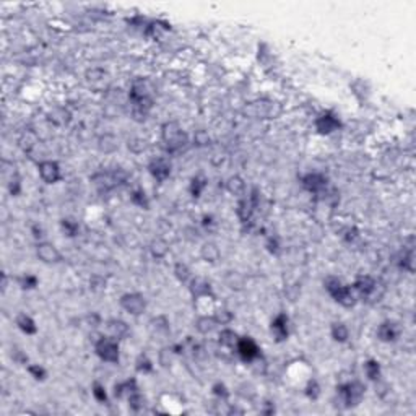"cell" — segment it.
<instances>
[{"label":"cell","instance_id":"6da1fadb","mask_svg":"<svg viewBox=\"0 0 416 416\" xmlns=\"http://www.w3.org/2000/svg\"><path fill=\"white\" fill-rule=\"evenodd\" d=\"M129 100L132 103V116L135 117V120H145L150 109L153 108V98L143 80L134 82L129 93Z\"/></svg>","mask_w":416,"mask_h":416},{"label":"cell","instance_id":"7a4b0ae2","mask_svg":"<svg viewBox=\"0 0 416 416\" xmlns=\"http://www.w3.org/2000/svg\"><path fill=\"white\" fill-rule=\"evenodd\" d=\"M161 140L169 153H179L185 148V145L189 143L187 134H185L184 129L179 126V122H176V120H169V122L163 124Z\"/></svg>","mask_w":416,"mask_h":416},{"label":"cell","instance_id":"3957f363","mask_svg":"<svg viewBox=\"0 0 416 416\" xmlns=\"http://www.w3.org/2000/svg\"><path fill=\"white\" fill-rule=\"evenodd\" d=\"M351 288H353V291H355L356 298L362 299V301H380V298H382L384 291H385L382 283L371 275L356 277Z\"/></svg>","mask_w":416,"mask_h":416},{"label":"cell","instance_id":"277c9868","mask_svg":"<svg viewBox=\"0 0 416 416\" xmlns=\"http://www.w3.org/2000/svg\"><path fill=\"white\" fill-rule=\"evenodd\" d=\"M325 289L329 291V295L333 298L335 303L341 304L343 307H353L358 303V298L355 295L351 286L343 285L341 280L337 277H327L324 281Z\"/></svg>","mask_w":416,"mask_h":416},{"label":"cell","instance_id":"5b68a950","mask_svg":"<svg viewBox=\"0 0 416 416\" xmlns=\"http://www.w3.org/2000/svg\"><path fill=\"white\" fill-rule=\"evenodd\" d=\"M366 394V385L361 384L359 380H351V382H345L337 387L338 403L343 408H355L358 406Z\"/></svg>","mask_w":416,"mask_h":416},{"label":"cell","instance_id":"8992f818","mask_svg":"<svg viewBox=\"0 0 416 416\" xmlns=\"http://www.w3.org/2000/svg\"><path fill=\"white\" fill-rule=\"evenodd\" d=\"M94 351L96 355L100 356V359L111 362V364H116L120 359V350H119V340L111 338L108 335H103V337L94 343Z\"/></svg>","mask_w":416,"mask_h":416},{"label":"cell","instance_id":"52a82bcc","mask_svg":"<svg viewBox=\"0 0 416 416\" xmlns=\"http://www.w3.org/2000/svg\"><path fill=\"white\" fill-rule=\"evenodd\" d=\"M262 350L259 348V345L255 343L254 338L251 337H242V338H239L237 345H236V353H237V356L241 358L244 362H254L255 359H259L260 358V353Z\"/></svg>","mask_w":416,"mask_h":416},{"label":"cell","instance_id":"ba28073f","mask_svg":"<svg viewBox=\"0 0 416 416\" xmlns=\"http://www.w3.org/2000/svg\"><path fill=\"white\" fill-rule=\"evenodd\" d=\"M120 307L130 315H140L146 309V299L140 293H126L120 296Z\"/></svg>","mask_w":416,"mask_h":416},{"label":"cell","instance_id":"9c48e42d","mask_svg":"<svg viewBox=\"0 0 416 416\" xmlns=\"http://www.w3.org/2000/svg\"><path fill=\"white\" fill-rule=\"evenodd\" d=\"M301 184H303V189L307 190L309 193L319 195V193L327 190L329 179H327V176L322 173H307L306 176L301 178Z\"/></svg>","mask_w":416,"mask_h":416},{"label":"cell","instance_id":"30bf717a","mask_svg":"<svg viewBox=\"0 0 416 416\" xmlns=\"http://www.w3.org/2000/svg\"><path fill=\"white\" fill-rule=\"evenodd\" d=\"M127 174L124 171H111V173H98L93 176L94 184L98 185L101 190H111L114 187H117L119 184L126 181Z\"/></svg>","mask_w":416,"mask_h":416},{"label":"cell","instance_id":"8fae6325","mask_svg":"<svg viewBox=\"0 0 416 416\" xmlns=\"http://www.w3.org/2000/svg\"><path fill=\"white\" fill-rule=\"evenodd\" d=\"M340 127H341V122L337 114H333L332 111H327L315 119V130L321 135H330Z\"/></svg>","mask_w":416,"mask_h":416},{"label":"cell","instance_id":"7c38bea8","mask_svg":"<svg viewBox=\"0 0 416 416\" xmlns=\"http://www.w3.org/2000/svg\"><path fill=\"white\" fill-rule=\"evenodd\" d=\"M246 112L254 117H275L280 114V106L272 101H257L251 103L246 108Z\"/></svg>","mask_w":416,"mask_h":416},{"label":"cell","instance_id":"4fadbf2b","mask_svg":"<svg viewBox=\"0 0 416 416\" xmlns=\"http://www.w3.org/2000/svg\"><path fill=\"white\" fill-rule=\"evenodd\" d=\"M270 330H272V335H273V338H275L277 343L286 341L288 337H289V317L285 312H280L272 321Z\"/></svg>","mask_w":416,"mask_h":416},{"label":"cell","instance_id":"5bb4252c","mask_svg":"<svg viewBox=\"0 0 416 416\" xmlns=\"http://www.w3.org/2000/svg\"><path fill=\"white\" fill-rule=\"evenodd\" d=\"M38 171L41 179L46 184H56L62 179V173H60V166L57 161H52V159H46V161H41L38 164Z\"/></svg>","mask_w":416,"mask_h":416},{"label":"cell","instance_id":"9a60e30c","mask_svg":"<svg viewBox=\"0 0 416 416\" xmlns=\"http://www.w3.org/2000/svg\"><path fill=\"white\" fill-rule=\"evenodd\" d=\"M36 255L44 263H59L62 260V254L59 252V249L47 241H39L36 244Z\"/></svg>","mask_w":416,"mask_h":416},{"label":"cell","instance_id":"2e32d148","mask_svg":"<svg viewBox=\"0 0 416 416\" xmlns=\"http://www.w3.org/2000/svg\"><path fill=\"white\" fill-rule=\"evenodd\" d=\"M377 338L384 343H394L400 338L402 335V329L400 325L394 321H385L377 327Z\"/></svg>","mask_w":416,"mask_h":416},{"label":"cell","instance_id":"e0dca14e","mask_svg":"<svg viewBox=\"0 0 416 416\" xmlns=\"http://www.w3.org/2000/svg\"><path fill=\"white\" fill-rule=\"evenodd\" d=\"M148 171L158 182H164L171 176V163L166 158H155L150 161Z\"/></svg>","mask_w":416,"mask_h":416},{"label":"cell","instance_id":"ac0fdd59","mask_svg":"<svg viewBox=\"0 0 416 416\" xmlns=\"http://www.w3.org/2000/svg\"><path fill=\"white\" fill-rule=\"evenodd\" d=\"M189 289L193 296V299H200V298H215L213 289H211L210 281H207L202 277H195L189 281Z\"/></svg>","mask_w":416,"mask_h":416},{"label":"cell","instance_id":"d6986e66","mask_svg":"<svg viewBox=\"0 0 416 416\" xmlns=\"http://www.w3.org/2000/svg\"><path fill=\"white\" fill-rule=\"evenodd\" d=\"M106 327V335L111 338H116V340H122L124 337H127L129 335V325L120 321V319H111L104 324Z\"/></svg>","mask_w":416,"mask_h":416},{"label":"cell","instance_id":"ffe728a7","mask_svg":"<svg viewBox=\"0 0 416 416\" xmlns=\"http://www.w3.org/2000/svg\"><path fill=\"white\" fill-rule=\"evenodd\" d=\"M257 208L251 202V199H241L237 202V208H236V213L241 219V223H251L252 221V215H254V210Z\"/></svg>","mask_w":416,"mask_h":416},{"label":"cell","instance_id":"44dd1931","mask_svg":"<svg viewBox=\"0 0 416 416\" xmlns=\"http://www.w3.org/2000/svg\"><path fill=\"white\" fill-rule=\"evenodd\" d=\"M15 322H16V327L26 335L38 333V325H36V322H34V319L28 314H18Z\"/></svg>","mask_w":416,"mask_h":416},{"label":"cell","instance_id":"7402d4cb","mask_svg":"<svg viewBox=\"0 0 416 416\" xmlns=\"http://www.w3.org/2000/svg\"><path fill=\"white\" fill-rule=\"evenodd\" d=\"M169 30H171L169 23L158 20V21H152V23L146 25L145 34H146L148 38H152V39H159L166 31H169Z\"/></svg>","mask_w":416,"mask_h":416},{"label":"cell","instance_id":"603a6c76","mask_svg":"<svg viewBox=\"0 0 416 416\" xmlns=\"http://www.w3.org/2000/svg\"><path fill=\"white\" fill-rule=\"evenodd\" d=\"M200 257L208 263H216L221 257V252L215 242H205L200 247Z\"/></svg>","mask_w":416,"mask_h":416},{"label":"cell","instance_id":"cb8c5ba5","mask_svg":"<svg viewBox=\"0 0 416 416\" xmlns=\"http://www.w3.org/2000/svg\"><path fill=\"white\" fill-rule=\"evenodd\" d=\"M218 341L221 347H225V348H229V350H236V345L239 341V337H237V333L231 329H223L219 332L218 335Z\"/></svg>","mask_w":416,"mask_h":416},{"label":"cell","instance_id":"d4e9b609","mask_svg":"<svg viewBox=\"0 0 416 416\" xmlns=\"http://www.w3.org/2000/svg\"><path fill=\"white\" fill-rule=\"evenodd\" d=\"M135 390H138L135 379H127V380H124V382H119V384L114 385V395H116L117 398H122L124 395L129 397L130 394H134Z\"/></svg>","mask_w":416,"mask_h":416},{"label":"cell","instance_id":"484cf974","mask_svg":"<svg viewBox=\"0 0 416 416\" xmlns=\"http://www.w3.org/2000/svg\"><path fill=\"white\" fill-rule=\"evenodd\" d=\"M226 189L231 195L236 197H242L246 192V182L242 181L241 176H231L226 182Z\"/></svg>","mask_w":416,"mask_h":416},{"label":"cell","instance_id":"4316f807","mask_svg":"<svg viewBox=\"0 0 416 416\" xmlns=\"http://www.w3.org/2000/svg\"><path fill=\"white\" fill-rule=\"evenodd\" d=\"M330 335H332V338L335 341L345 343V341H348V338H350V330L343 322H333L332 327H330Z\"/></svg>","mask_w":416,"mask_h":416},{"label":"cell","instance_id":"83f0119b","mask_svg":"<svg viewBox=\"0 0 416 416\" xmlns=\"http://www.w3.org/2000/svg\"><path fill=\"white\" fill-rule=\"evenodd\" d=\"M215 327H216V322H215L213 315H200L195 321V329L203 335L210 333Z\"/></svg>","mask_w":416,"mask_h":416},{"label":"cell","instance_id":"f1b7e54d","mask_svg":"<svg viewBox=\"0 0 416 416\" xmlns=\"http://www.w3.org/2000/svg\"><path fill=\"white\" fill-rule=\"evenodd\" d=\"M364 373L369 380H379L380 374H382V369H380V362L377 359H368L364 362Z\"/></svg>","mask_w":416,"mask_h":416},{"label":"cell","instance_id":"f546056e","mask_svg":"<svg viewBox=\"0 0 416 416\" xmlns=\"http://www.w3.org/2000/svg\"><path fill=\"white\" fill-rule=\"evenodd\" d=\"M49 120L56 126H65L70 122V112L65 108H56L49 112Z\"/></svg>","mask_w":416,"mask_h":416},{"label":"cell","instance_id":"4dcf8cb0","mask_svg":"<svg viewBox=\"0 0 416 416\" xmlns=\"http://www.w3.org/2000/svg\"><path fill=\"white\" fill-rule=\"evenodd\" d=\"M130 202L134 203V205L143 208V210H150V200H148V195L145 193L143 189H135L132 190L130 193Z\"/></svg>","mask_w":416,"mask_h":416},{"label":"cell","instance_id":"1f68e13d","mask_svg":"<svg viewBox=\"0 0 416 416\" xmlns=\"http://www.w3.org/2000/svg\"><path fill=\"white\" fill-rule=\"evenodd\" d=\"M208 185V179L203 178V176H195L190 182V193L193 199H199L202 195V192L207 189Z\"/></svg>","mask_w":416,"mask_h":416},{"label":"cell","instance_id":"d6a6232c","mask_svg":"<svg viewBox=\"0 0 416 416\" xmlns=\"http://www.w3.org/2000/svg\"><path fill=\"white\" fill-rule=\"evenodd\" d=\"M174 277L181 283H189L192 280V272L184 262H178L174 265Z\"/></svg>","mask_w":416,"mask_h":416},{"label":"cell","instance_id":"836d02e7","mask_svg":"<svg viewBox=\"0 0 416 416\" xmlns=\"http://www.w3.org/2000/svg\"><path fill=\"white\" fill-rule=\"evenodd\" d=\"M225 281H226L228 288L236 289V291L242 289L244 288V283H246L244 277L241 275V273H237V272H229L228 275H226V278H225Z\"/></svg>","mask_w":416,"mask_h":416},{"label":"cell","instance_id":"e575fe53","mask_svg":"<svg viewBox=\"0 0 416 416\" xmlns=\"http://www.w3.org/2000/svg\"><path fill=\"white\" fill-rule=\"evenodd\" d=\"M150 251H152L153 257L163 259L166 257V254L169 252V246H167V242L163 241V239H156V241H153L152 246H150Z\"/></svg>","mask_w":416,"mask_h":416},{"label":"cell","instance_id":"d590c367","mask_svg":"<svg viewBox=\"0 0 416 416\" xmlns=\"http://www.w3.org/2000/svg\"><path fill=\"white\" fill-rule=\"evenodd\" d=\"M60 228H62V233H64L67 237H75L78 236L80 233V226L77 221L70 219V218H64L60 221Z\"/></svg>","mask_w":416,"mask_h":416},{"label":"cell","instance_id":"8d00e7d4","mask_svg":"<svg viewBox=\"0 0 416 416\" xmlns=\"http://www.w3.org/2000/svg\"><path fill=\"white\" fill-rule=\"evenodd\" d=\"M100 150L104 153H112L117 150V140L114 135H104L100 138V143H98Z\"/></svg>","mask_w":416,"mask_h":416},{"label":"cell","instance_id":"74e56055","mask_svg":"<svg viewBox=\"0 0 416 416\" xmlns=\"http://www.w3.org/2000/svg\"><path fill=\"white\" fill-rule=\"evenodd\" d=\"M135 369L138 371V373L141 374H148V373H152L153 371V361L150 359L145 353H141V355L137 358L135 361Z\"/></svg>","mask_w":416,"mask_h":416},{"label":"cell","instance_id":"f35d334b","mask_svg":"<svg viewBox=\"0 0 416 416\" xmlns=\"http://www.w3.org/2000/svg\"><path fill=\"white\" fill-rule=\"evenodd\" d=\"M213 319H215L216 325H228V324H231V322H233L234 315H233L231 311H228V309L221 307V309H216V311H215Z\"/></svg>","mask_w":416,"mask_h":416},{"label":"cell","instance_id":"ab89813d","mask_svg":"<svg viewBox=\"0 0 416 416\" xmlns=\"http://www.w3.org/2000/svg\"><path fill=\"white\" fill-rule=\"evenodd\" d=\"M38 277L31 275V273H25V275L18 277V285L21 286V289H34L38 286Z\"/></svg>","mask_w":416,"mask_h":416},{"label":"cell","instance_id":"60d3db41","mask_svg":"<svg viewBox=\"0 0 416 416\" xmlns=\"http://www.w3.org/2000/svg\"><path fill=\"white\" fill-rule=\"evenodd\" d=\"M18 143L23 148V152H30V150L38 143V138H36V135L33 134V132H25V134L21 135V138L18 140Z\"/></svg>","mask_w":416,"mask_h":416},{"label":"cell","instance_id":"b9f144b4","mask_svg":"<svg viewBox=\"0 0 416 416\" xmlns=\"http://www.w3.org/2000/svg\"><path fill=\"white\" fill-rule=\"evenodd\" d=\"M129 406L134 411H140V410H143V406H145V398L143 395H141L138 390H135L134 394H130L129 395Z\"/></svg>","mask_w":416,"mask_h":416},{"label":"cell","instance_id":"7bdbcfd3","mask_svg":"<svg viewBox=\"0 0 416 416\" xmlns=\"http://www.w3.org/2000/svg\"><path fill=\"white\" fill-rule=\"evenodd\" d=\"M304 394H306L307 398H311V400H317V398L321 397V385H319V382L315 379L309 380L306 388H304Z\"/></svg>","mask_w":416,"mask_h":416},{"label":"cell","instance_id":"ee69618b","mask_svg":"<svg viewBox=\"0 0 416 416\" xmlns=\"http://www.w3.org/2000/svg\"><path fill=\"white\" fill-rule=\"evenodd\" d=\"M400 267L406 272L413 273V247H410L408 251H403L402 257H400Z\"/></svg>","mask_w":416,"mask_h":416},{"label":"cell","instance_id":"f6af8a7d","mask_svg":"<svg viewBox=\"0 0 416 416\" xmlns=\"http://www.w3.org/2000/svg\"><path fill=\"white\" fill-rule=\"evenodd\" d=\"M93 397L96 398V402L100 403H108V392H106V387L100 382H94L91 387Z\"/></svg>","mask_w":416,"mask_h":416},{"label":"cell","instance_id":"bcb514c9","mask_svg":"<svg viewBox=\"0 0 416 416\" xmlns=\"http://www.w3.org/2000/svg\"><path fill=\"white\" fill-rule=\"evenodd\" d=\"M28 373L31 374V377L34 379V380H46V377H47V371L44 369L42 366H39V364H30L28 366Z\"/></svg>","mask_w":416,"mask_h":416},{"label":"cell","instance_id":"7dc6e473","mask_svg":"<svg viewBox=\"0 0 416 416\" xmlns=\"http://www.w3.org/2000/svg\"><path fill=\"white\" fill-rule=\"evenodd\" d=\"M8 190H10L12 195H20V192H21V181L18 178V174H15L12 176V179L8 181Z\"/></svg>","mask_w":416,"mask_h":416},{"label":"cell","instance_id":"c3c4849f","mask_svg":"<svg viewBox=\"0 0 416 416\" xmlns=\"http://www.w3.org/2000/svg\"><path fill=\"white\" fill-rule=\"evenodd\" d=\"M213 394L218 398H221V400H228V398H229V390L226 388V385L221 384V382H218V384L213 385Z\"/></svg>","mask_w":416,"mask_h":416},{"label":"cell","instance_id":"681fc988","mask_svg":"<svg viewBox=\"0 0 416 416\" xmlns=\"http://www.w3.org/2000/svg\"><path fill=\"white\" fill-rule=\"evenodd\" d=\"M267 249L270 254H278L280 252V239L277 236H272L268 237V241H267Z\"/></svg>","mask_w":416,"mask_h":416},{"label":"cell","instance_id":"f907efd6","mask_svg":"<svg viewBox=\"0 0 416 416\" xmlns=\"http://www.w3.org/2000/svg\"><path fill=\"white\" fill-rule=\"evenodd\" d=\"M193 141L199 145V146H203V145H207L210 138H208V134L207 132H203V130H199L197 134H195V138H193Z\"/></svg>","mask_w":416,"mask_h":416},{"label":"cell","instance_id":"816d5d0a","mask_svg":"<svg viewBox=\"0 0 416 416\" xmlns=\"http://www.w3.org/2000/svg\"><path fill=\"white\" fill-rule=\"evenodd\" d=\"M85 319H86L88 325H91V327H98V325H101V315H100V314H96V312L88 314Z\"/></svg>","mask_w":416,"mask_h":416},{"label":"cell","instance_id":"f5cc1de1","mask_svg":"<svg viewBox=\"0 0 416 416\" xmlns=\"http://www.w3.org/2000/svg\"><path fill=\"white\" fill-rule=\"evenodd\" d=\"M31 233H33V237L38 239V241H41V239L44 237V229L39 225H33L31 226Z\"/></svg>","mask_w":416,"mask_h":416}]
</instances>
